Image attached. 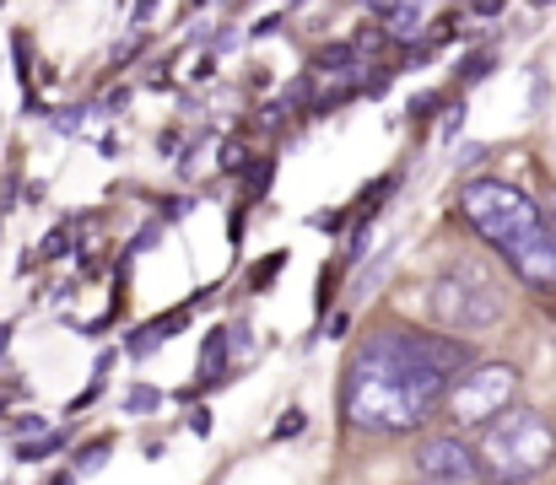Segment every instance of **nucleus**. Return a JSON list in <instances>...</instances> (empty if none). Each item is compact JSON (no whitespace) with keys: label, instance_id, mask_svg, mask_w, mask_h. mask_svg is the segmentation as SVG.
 <instances>
[{"label":"nucleus","instance_id":"13","mask_svg":"<svg viewBox=\"0 0 556 485\" xmlns=\"http://www.w3.org/2000/svg\"><path fill=\"white\" fill-rule=\"evenodd\" d=\"M303 432V410H287V421L276 426V437H298Z\"/></svg>","mask_w":556,"mask_h":485},{"label":"nucleus","instance_id":"5","mask_svg":"<svg viewBox=\"0 0 556 485\" xmlns=\"http://www.w3.org/2000/svg\"><path fill=\"white\" fill-rule=\"evenodd\" d=\"M514 388H519V372L508 361H481V367H465L448 388V421L454 426H492L503 410H514Z\"/></svg>","mask_w":556,"mask_h":485},{"label":"nucleus","instance_id":"8","mask_svg":"<svg viewBox=\"0 0 556 485\" xmlns=\"http://www.w3.org/2000/svg\"><path fill=\"white\" fill-rule=\"evenodd\" d=\"M216 361H227V334H222V329L205 340V356H200V383H216V378H222V372H216Z\"/></svg>","mask_w":556,"mask_h":485},{"label":"nucleus","instance_id":"12","mask_svg":"<svg viewBox=\"0 0 556 485\" xmlns=\"http://www.w3.org/2000/svg\"><path fill=\"white\" fill-rule=\"evenodd\" d=\"M157 399H163L157 388H130V399H125V405H130V410H157Z\"/></svg>","mask_w":556,"mask_h":485},{"label":"nucleus","instance_id":"6","mask_svg":"<svg viewBox=\"0 0 556 485\" xmlns=\"http://www.w3.org/2000/svg\"><path fill=\"white\" fill-rule=\"evenodd\" d=\"M416 475H421V485H481V459L465 437L443 432V437H427L416 448Z\"/></svg>","mask_w":556,"mask_h":485},{"label":"nucleus","instance_id":"14","mask_svg":"<svg viewBox=\"0 0 556 485\" xmlns=\"http://www.w3.org/2000/svg\"><path fill=\"white\" fill-rule=\"evenodd\" d=\"M103 454H109V443H98V448H87V454L76 459V470H98V464H103Z\"/></svg>","mask_w":556,"mask_h":485},{"label":"nucleus","instance_id":"11","mask_svg":"<svg viewBox=\"0 0 556 485\" xmlns=\"http://www.w3.org/2000/svg\"><path fill=\"white\" fill-rule=\"evenodd\" d=\"M281 265H287V254H276L270 265H254V276H249V281H254V292H265V286L276 281V270H281Z\"/></svg>","mask_w":556,"mask_h":485},{"label":"nucleus","instance_id":"7","mask_svg":"<svg viewBox=\"0 0 556 485\" xmlns=\"http://www.w3.org/2000/svg\"><path fill=\"white\" fill-rule=\"evenodd\" d=\"M378 16L389 22L394 38H416L421 22H427V5H378Z\"/></svg>","mask_w":556,"mask_h":485},{"label":"nucleus","instance_id":"3","mask_svg":"<svg viewBox=\"0 0 556 485\" xmlns=\"http://www.w3.org/2000/svg\"><path fill=\"white\" fill-rule=\"evenodd\" d=\"M476 459H481V470H486L492 485L535 481V475H546L556 464V426L541 416V410H530V405L503 410V416L481 432Z\"/></svg>","mask_w":556,"mask_h":485},{"label":"nucleus","instance_id":"9","mask_svg":"<svg viewBox=\"0 0 556 485\" xmlns=\"http://www.w3.org/2000/svg\"><path fill=\"white\" fill-rule=\"evenodd\" d=\"M60 448H65V432H49L43 443H16V459L38 464V459H49V454H60Z\"/></svg>","mask_w":556,"mask_h":485},{"label":"nucleus","instance_id":"10","mask_svg":"<svg viewBox=\"0 0 556 485\" xmlns=\"http://www.w3.org/2000/svg\"><path fill=\"white\" fill-rule=\"evenodd\" d=\"M314 65H319V71H341V65H357V49H352V43L319 49V54H314Z\"/></svg>","mask_w":556,"mask_h":485},{"label":"nucleus","instance_id":"2","mask_svg":"<svg viewBox=\"0 0 556 485\" xmlns=\"http://www.w3.org/2000/svg\"><path fill=\"white\" fill-rule=\"evenodd\" d=\"M459 210L465 221L514 265L519 281H530L535 292H556V238L552 221L541 216V205L503 183V178H470L459 189Z\"/></svg>","mask_w":556,"mask_h":485},{"label":"nucleus","instance_id":"15","mask_svg":"<svg viewBox=\"0 0 556 485\" xmlns=\"http://www.w3.org/2000/svg\"><path fill=\"white\" fill-rule=\"evenodd\" d=\"M552 238H556V210H552Z\"/></svg>","mask_w":556,"mask_h":485},{"label":"nucleus","instance_id":"1","mask_svg":"<svg viewBox=\"0 0 556 485\" xmlns=\"http://www.w3.org/2000/svg\"><path fill=\"white\" fill-rule=\"evenodd\" d=\"M459 367H470V350L448 334L421 329H372L357 345L341 388V410L352 426L400 437L432 421V410L448 399Z\"/></svg>","mask_w":556,"mask_h":485},{"label":"nucleus","instance_id":"4","mask_svg":"<svg viewBox=\"0 0 556 485\" xmlns=\"http://www.w3.org/2000/svg\"><path fill=\"white\" fill-rule=\"evenodd\" d=\"M427 303H432L438 329H448V334H486L503 319V286L492 281V270L481 259H454L432 281Z\"/></svg>","mask_w":556,"mask_h":485}]
</instances>
